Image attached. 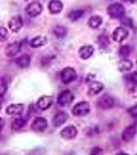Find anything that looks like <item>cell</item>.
Segmentation results:
<instances>
[{
  "label": "cell",
  "instance_id": "4316f807",
  "mask_svg": "<svg viewBox=\"0 0 137 155\" xmlns=\"http://www.w3.org/2000/svg\"><path fill=\"white\" fill-rule=\"evenodd\" d=\"M131 53V48L128 45H123L119 49V56L121 58H127L128 56L130 55Z\"/></svg>",
  "mask_w": 137,
  "mask_h": 155
},
{
  "label": "cell",
  "instance_id": "3957f363",
  "mask_svg": "<svg viewBox=\"0 0 137 155\" xmlns=\"http://www.w3.org/2000/svg\"><path fill=\"white\" fill-rule=\"evenodd\" d=\"M77 77V73L72 67H66L60 72V80L64 84H69L72 82Z\"/></svg>",
  "mask_w": 137,
  "mask_h": 155
},
{
  "label": "cell",
  "instance_id": "4fadbf2b",
  "mask_svg": "<svg viewBox=\"0 0 137 155\" xmlns=\"http://www.w3.org/2000/svg\"><path fill=\"white\" fill-rule=\"evenodd\" d=\"M24 105L23 104H10L6 109V112L11 116H18L23 112Z\"/></svg>",
  "mask_w": 137,
  "mask_h": 155
},
{
  "label": "cell",
  "instance_id": "e0dca14e",
  "mask_svg": "<svg viewBox=\"0 0 137 155\" xmlns=\"http://www.w3.org/2000/svg\"><path fill=\"white\" fill-rule=\"evenodd\" d=\"M103 84L99 82H91L89 86V89H88V94L90 96H94L99 94V92L101 91L103 89Z\"/></svg>",
  "mask_w": 137,
  "mask_h": 155
},
{
  "label": "cell",
  "instance_id": "9a60e30c",
  "mask_svg": "<svg viewBox=\"0 0 137 155\" xmlns=\"http://www.w3.org/2000/svg\"><path fill=\"white\" fill-rule=\"evenodd\" d=\"M68 115L64 111H59L53 119V124L55 127H60L67 121Z\"/></svg>",
  "mask_w": 137,
  "mask_h": 155
},
{
  "label": "cell",
  "instance_id": "8d00e7d4",
  "mask_svg": "<svg viewBox=\"0 0 137 155\" xmlns=\"http://www.w3.org/2000/svg\"><path fill=\"white\" fill-rule=\"evenodd\" d=\"M1 108H2V106H1V104H0V110H1Z\"/></svg>",
  "mask_w": 137,
  "mask_h": 155
},
{
  "label": "cell",
  "instance_id": "603a6c76",
  "mask_svg": "<svg viewBox=\"0 0 137 155\" xmlns=\"http://www.w3.org/2000/svg\"><path fill=\"white\" fill-rule=\"evenodd\" d=\"M102 23H103V19L99 15H93L89 19V25L92 28H98Z\"/></svg>",
  "mask_w": 137,
  "mask_h": 155
},
{
  "label": "cell",
  "instance_id": "4dcf8cb0",
  "mask_svg": "<svg viewBox=\"0 0 137 155\" xmlns=\"http://www.w3.org/2000/svg\"><path fill=\"white\" fill-rule=\"evenodd\" d=\"M128 113L133 118H137V104L128 109Z\"/></svg>",
  "mask_w": 137,
  "mask_h": 155
},
{
  "label": "cell",
  "instance_id": "ba28073f",
  "mask_svg": "<svg viewBox=\"0 0 137 155\" xmlns=\"http://www.w3.org/2000/svg\"><path fill=\"white\" fill-rule=\"evenodd\" d=\"M77 134V128H75L73 125H70L65 127L60 131V137L65 140H72L73 138L76 137Z\"/></svg>",
  "mask_w": 137,
  "mask_h": 155
},
{
  "label": "cell",
  "instance_id": "7a4b0ae2",
  "mask_svg": "<svg viewBox=\"0 0 137 155\" xmlns=\"http://www.w3.org/2000/svg\"><path fill=\"white\" fill-rule=\"evenodd\" d=\"M107 13L111 18L118 19L123 16L125 13V9L120 3H112L107 7Z\"/></svg>",
  "mask_w": 137,
  "mask_h": 155
},
{
  "label": "cell",
  "instance_id": "5bb4252c",
  "mask_svg": "<svg viewBox=\"0 0 137 155\" xmlns=\"http://www.w3.org/2000/svg\"><path fill=\"white\" fill-rule=\"evenodd\" d=\"M20 50V44L17 41L9 44L5 48V54L7 57H14Z\"/></svg>",
  "mask_w": 137,
  "mask_h": 155
},
{
  "label": "cell",
  "instance_id": "f1b7e54d",
  "mask_svg": "<svg viewBox=\"0 0 137 155\" xmlns=\"http://www.w3.org/2000/svg\"><path fill=\"white\" fill-rule=\"evenodd\" d=\"M126 78L128 82H130V84L132 86H137V71L129 74L126 76Z\"/></svg>",
  "mask_w": 137,
  "mask_h": 155
},
{
  "label": "cell",
  "instance_id": "30bf717a",
  "mask_svg": "<svg viewBox=\"0 0 137 155\" xmlns=\"http://www.w3.org/2000/svg\"><path fill=\"white\" fill-rule=\"evenodd\" d=\"M23 24H24V22H23L21 17L19 15H16V16L12 17L11 19H10L9 23H8V27L13 32H18L21 29Z\"/></svg>",
  "mask_w": 137,
  "mask_h": 155
},
{
  "label": "cell",
  "instance_id": "7c38bea8",
  "mask_svg": "<svg viewBox=\"0 0 137 155\" xmlns=\"http://www.w3.org/2000/svg\"><path fill=\"white\" fill-rule=\"evenodd\" d=\"M128 35V31L124 28H123V27H118L113 31L112 38L116 42H122L124 39L127 38Z\"/></svg>",
  "mask_w": 137,
  "mask_h": 155
},
{
  "label": "cell",
  "instance_id": "44dd1931",
  "mask_svg": "<svg viewBox=\"0 0 137 155\" xmlns=\"http://www.w3.org/2000/svg\"><path fill=\"white\" fill-rule=\"evenodd\" d=\"M133 67V63L130 60H128L127 58H123V60L121 61L119 64V69L120 71H128V70H132Z\"/></svg>",
  "mask_w": 137,
  "mask_h": 155
},
{
  "label": "cell",
  "instance_id": "52a82bcc",
  "mask_svg": "<svg viewBox=\"0 0 137 155\" xmlns=\"http://www.w3.org/2000/svg\"><path fill=\"white\" fill-rule=\"evenodd\" d=\"M43 10L42 5L39 2H32L28 5L26 8V12L28 15L31 17H36L41 14Z\"/></svg>",
  "mask_w": 137,
  "mask_h": 155
},
{
  "label": "cell",
  "instance_id": "836d02e7",
  "mask_svg": "<svg viewBox=\"0 0 137 155\" xmlns=\"http://www.w3.org/2000/svg\"><path fill=\"white\" fill-rule=\"evenodd\" d=\"M4 124H5L4 120L0 117V132L2 130V128H3V127H4Z\"/></svg>",
  "mask_w": 137,
  "mask_h": 155
},
{
  "label": "cell",
  "instance_id": "6da1fadb",
  "mask_svg": "<svg viewBox=\"0 0 137 155\" xmlns=\"http://www.w3.org/2000/svg\"><path fill=\"white\" fill-rule=\"evenodd\" d=\"M74 99V95L70 90H64L58 94L57 104L61 107L69 106Z\"/></svg>",
  "mask_w": 137,
  "mask_h": 155
},
{
  "label": "cell",
  "instance_id": "5b68a950",
  "mask_svg": "<svg viewBox=\"0 0 137 155\" xmlns=\"http://www.w3.org/2000/svg\"><path fill=\"white\" fill-rule=\"evenodd\" d=\"M97 105L99 108L104 110L112 108L115 105V100L110 94H105L99 98L97 102Z\"/></svg>",
  "mask_w": 137,
  "mask_h": 155
},
{
  "label": "cell",
  "instance_id": "1f68e13d",
  "mask_svg": "<svg viewBox=\"0 0 137 155\" xmlns=\"http://www.w3.org/2000/svg\"><path fill=\"white\" fill-rule=\"evenodd\" d=\"M129 94L133 97V98H137V86H132L129 89Z\"/></svg>",
  "mask_w": 137,
  "mask_h": 155
},
{
  "label": "cell",
  "instance_id": "f546056e",
  "mask_svg": "<svg viewBox=\"0 0 137 155\" xmlns=\"http://www.w3.org/2000/svg\"><path fill=\"white\" fill-rule=\"evenodd\" d=\"M8 33H7V30L4 27H0V42L6 41L7 38Z\"/></svg>",
  "mask_w": 137,
  "mask_h": 155
},
{
  "label": "cell",
  "instance_id": "83f0119b",
  "mask_svg": "<svg viewBox=\"0 0 137 155\" xmlns=\"http://www.w3.org/2000/svg\"><path fill=\"white\" fill-rule=\"evenodd\" d=\"M7 90V84L6 80L2 78H0V98L6 94Z\"/></svg>",
  "mask_w": 137,
  "mask_h": 155
},
{
  "label": "cell",
  "instance_id": "ac0fdd59",
  "mask_svg": "<svg viewBox=\"0 0 137 155\" xmlns=\"http://www.w3.org/2000/svg\"><path fill=\"white\" fill-rule=\"evenodd\" d=\"M63 4L60 0H52L48 4V10L53 14H58L62 11Z\"/></svg>",
  "mask_w": 137,
  "mask_h": 155
},
{
  "label": "cell",
  "instance_id": "484cf974",
  "mask_svg": "<svg viewBox=\"0 0 137 155\" xmlns=\"http://www.w3.org/2000/svg\"><path fill=\"white\" fill-rule=\"evenodd\" d=\"M98 41H99V45L101 46L102 48H106L110 45V41H109L108 37L106 35H101V36H99Z\"/></svg>",
  "mask_w": 137,
  "mask_h": 155
},
{
  "label": "cell",
  "instance_id": "8fae6325",
  "mask_svg": "<svg viewBox=\"0 0 137 155\" xmlns=\"http://www.w3.org/2000/svg\"><path fill=\"white\" fill-rule=\"evenodd\" d=\"M137 128L135 125H130L127 127L122 133V139L125 142H128L135 137L136 135Z\"/></svg>",
  "mask_w": 137,
  "mask_h": 155
},
{
  "label": "cell",
  "instance_id": "e575fe53",
  "mask_svg": "<svg viewBox=\"0 0 137 155\" xmlns=\"http://www.w3.org/2000/svg\"><path fill=\"white\" fill-rule=\"evenodd\" d=\"M117 155H128V154H127V153H123V152H119L117 153Z\"/></svg>",
  "mask_w": 137,
  "mask_h": 155
},
{
  "label": "cell",
  "instance_id": "ffe728a7",
  "mask_svg": "<svg viewBox=\"0 0 137 155\" xmlns=\"http://www.w3.org/2000/svg\"><path fill=\"white\" fill-rule=\"evenodd\" d=\"M47 42H48V41H47V38L45 36H38L31 40V42H30V45L33 48H39V47H41V46L45 45Z\"/></svg>",
  "mask_w": 137,
  "mask_h": 155
},
{
  "label": "cell",
  "instance_id": "8992f818",
  "mask_svg": "<svg viewBox=\"0 0 137 155\" xmlns=\"http://www.w3.org/2000/svg\"><path fill=\"white\" fill-rule=\"evenodd\" d=\"M48 127V121L44 117H37L33 120L31 125V128L34 132H44Z\"/></svg>",
  "mask_w": 137,
  "mask_h": 155
},
{
  "label": "cell",
  "instance_id": "277c9868",
  "mask_svg": "<svg viewBox=\"0 0 137 155\" xmlns=\"http://www.w3.org/2000/svg\"><path fill=\"white\" fill-rule=\"evenodd\" d=\"M90 110V104H88L87 102L82 101L77 103V104L73 107L72 112L74 116H83L89 113Z\"/></svg>",
  "mask_w": 137,
  "mask_h": 155
},
{
  "label": "cell",
  "instance_id": "9c48e42d",
  "mask_svg": "<svg viewBox=\"0 0 137 155\" xmlns=\"http://www.w3.org/2000/svg\"><path fill=\"white\" fill-rule=\"evenodd\" d=\"M53 103V98L52 96H42L36 102V106L40 110L45 111L48 110Z\"/></svg>",
  "mask_w": 137,
  "mask_h": 155
},
{
  "label": "cell",
  "instance_id": "d4e9b609",
  "mask_svg": "<svg viewBox=\"0 0 137 155\" xmlns=\"http://www.w3.org/2000/svg\"><path fill=\"white\" fill-rule=\"evenodd\" d=\"M84 12L82 10H74L70 12L69 15V18H70L72 21H77L83 15Z\"/></svg>",
  "mask_w": 137,
  "mask_h": 155
},
{
  "label": "cell",
  "instance_id": "d590c367",
  "mask_svg": "<svg viewBox=\"0 0 137 155\" xmlns=\"http://www.w3.org/2000/svg\"><path fill=\"white\" fill-rule=\"evenodd\" d=\"M132 2H137V0H131Z\"/></svg>",
  "mask_w": 137,
  "mask_h": 155
},
{
  "label": "cell",
  "instance_id": "7402d4cb",
  "mask_svg": "<svg viewBox=\"0 0 137 155\" xmlns=\"http://www.w3.org/2000/svg\"><path fill=\"white\" fill-rule=\"evenodd\" d=\"M26 124V120L25 119L19 117V118L15 119L11 124V128L14 131H19L20 129L24 128V125Z\"/></svg>",
  "mask_w": 137,
  "mask_h": 155
},
{
  "label": "cell",
  "instance_id": "d6986e66",
  "mask_svg": "<svg viewBox=\"0 0 137 155\" xmlns=\"http://www.w3.org/2000/svg\"><path fill=\"white\" fill-rule=\"evenodd\" d=\"M30 62H31V58L27 54L20 56L15 60V64L17 65V66L20 68L28 67L30 65Z\"/></svg>",
  "mask_w": 137,
  "mask_h": 155
},
{
  "label": "cell",
  "instance_id": "d6a6232c",
  "mask_svg": "<svg viewBox=\"0 0 137 155\" xmlns=\"http://www.w3.org/2000/svg\"><path fill=\"white\" fill-rule=\"evenodd\" d=\"M122 23L124 25H128L129 27H132V20L130 18H124L122 20Z\"/></svg>",
  "mask_w": 137,
  "mask_h": 155
},
{
  "label": "cell",
  "instance_id": "2e32d148",
  "mask_svg": "<svg viewBox=\"0 0 137 155\" xmlns=\"http://www.w3.org/2000/svg\"><path fill=\"white\" fill-rule=\"evenodd\" d=\"M94 48L91 45H84L81 47L78 51V54H79L80 58L82 59H88L93 55L94 53Z\"/></svg>",
  "mask_w": 137,
  "mask_h": 155
},
{
  "label": "cell",
  "instance_id": "cb8c5ba5",
  "mask_svg": "<svg viewBox=\"0 0 137 155\" xmlns=\"http://www.w3.org/2000/svg\"><path fill=\"white\" fill-rule=\"evenodd\" d=\"M53 33L58 38H63L67 34V29L65 27L60 26V25H57L53 28Z\"/></svg>",
  "mask_w": 137,
  "mask_h": 155
}]
</instances>
